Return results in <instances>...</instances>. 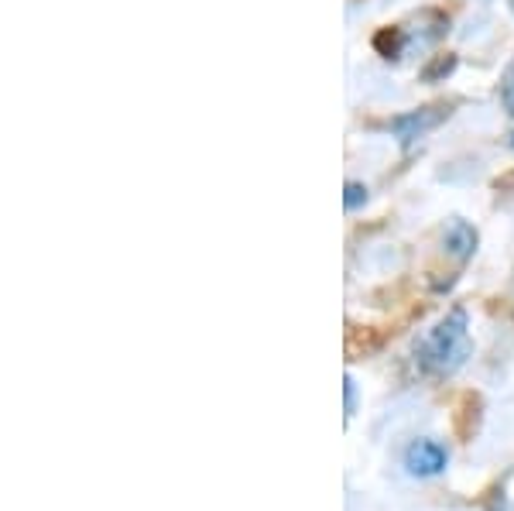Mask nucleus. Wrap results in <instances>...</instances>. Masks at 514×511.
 Listing matches in <instances>:
<instances>
[{"label": "nucleus", "instance_id": "obj_4", "mask_svg": "<svg viewBox=\"0 0 514 511\" xmlns=\"http://www.w3.org/2000/svg\"><path fill=\"white\" fill-rule=\"evenodd\" d=\"M443 247L449 258H456L463 265V261H470L473 251H477V230H473L467 220H449V227L443 230Z\"/></svg>", "mask_w": 514, "mask_h": 511}, {"label": "nucleus", "instance_id": "obj_5", "mask_svg": "<svg viewBox=\"0 0 514 511\" xmlns=\"http://www.w3.org/2000/svg\"><path fill=\"white\" fill-rule=\"evenodd\" d=\"M374 45H377V52H381L384 59H398L401 45H405V31H401V28H388V31H381V35L374 38Z\"/></svg>", "mask_w": 514, "mask_h": 511}, {"label": "nucleus", "instance_id": "obj_2", "mask_svg": "<svg viewBox=\"0 0 514 511\" xmlns=\"http://www.w3.org/2000/svg\"><path fill=\"white\" fill-rule=\"evenodd\" d=\"M449 117V107H422V110H412V114H401L395 117L388 127L395 131V138L401 141L405 148H412L415 141H422L432 127H439Z\"/></svg>", "mask_w": 514, "mask_h": 511}, {"label": "nucleus", "instance_id": "obj_8", "mask_svg": "<svg viewBox=\"0 0 514 511\" xmlns=\"http://www.w3.org/2000/svg\"><path fill=\"white\" fill-rule=\"evenodd\" d=\"M343 385H347V419H350L357 412V385H353V378H347Z\"/></svg>", "mask_w": 514, "mask_h": 511}, {"label": "nucleus", "instance_id": "obj_3", "mask_svg": "<svg viewBox=\"0 0 514 511\" xmlns=\"http://www.w3.org/2000/svg\"><path fill=\"white\" fill-rule=\"evenodd\" d=\"M446 463H449V453L436 439H415L405 450V470L412 477H436L446 470Z\"/></svg>", "mask_w": 514, "mask_h": 511}, {"label": "nucleus", "instance_id": "obj_7", "mask_svg": "<svg viewBox=\"0 0 514 511\" xmlns=\"http://www.w3.org/2000/svg\"><path fill=\"white\" fill-rule=\"evenodd\" d=\"M501 103H504V110H508V114H514V59L501 76Z\"/></svg>", "mask_w": 514, "mask_h": 511}, {"label": "nucleus", "instance_id": "obj_6", "mask_svg": "<svg viewBox=\"0 0 514 511\" xmlns=\"http://www.w3.org/2000/svg\"><path fill=\"white\" fill-rule=\"evenodd\" d=\"M364 203H367V186H364V182H347V196H343L347 213H357Z\"/></svg>", "mask_w": 514, "mask_h": 511}, {"label": "nucleus", "instance_id": "obj_9", "mask_svg": "<svg viewBox=\"0 0 514 511\" xmlns=\"http://www.w3.org/2000/svg\"><path fill=\"white\" fill-rule=\"evenodd\" d=\"M453 66H456L453 59H439L436 66H432L429 73H425V79H436V76H443V73H449V69H453Z\"/></svg>", "mask_w": 514, "mask_h": 511}, {"label": "nucleus", "instance_id": "obj_1", "mask_svg": "<svg viewBox=\"0 0 514 511\" xmlns=\"http://www.w3.org/2000/svg\"><path fill=\"white\" fill-rule=\"evenodd\" d=\"M470 354H473V340H470L467 309H453V313H446L419 340V347H415V357H419L422 371L439 374V378L460 371V367L470 361Z\"/></svg>", "mask_w": 514, "mask_h": 511}]
</instances>
